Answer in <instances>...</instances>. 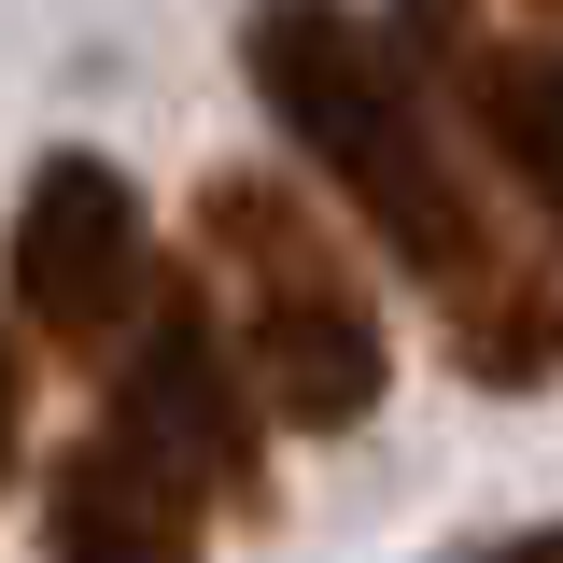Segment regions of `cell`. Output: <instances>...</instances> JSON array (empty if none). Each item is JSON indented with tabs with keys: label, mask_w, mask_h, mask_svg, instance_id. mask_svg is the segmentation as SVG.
<instances>
[{
	"label": "cell",
	"mask_w": 563,
	"mask_h": 563,
	"mask_svg": "<svg viewBox=\"0 0 563 563\" xmlns=\"http://www.w3.org/2000/svg\"><path fill=\"white\" fill-rule=\"evenodd\" d=\"M521 14H550V29H563V0H521Z\"/></svg>",
	"instance_id": "obj_9"
},
{
	"label": "cell",
	"mask_w": 563,
	"mask_h": 563,
	"mask_svg": "<svg viewBox=\"0 0 563 563\" xmlns=\"http://www.w3.org/2000/svg\"><path fill=\"white\" fill-rule=\"evenodd\" d=\"M14 437H29V366H14V339H0V479H14Z\"/></svg>",
	"instance_id": "obj_7"
},
{
	"label": "cell",
	"mask_w": 563,
	"mask_h": 563,
	"mask_svg": "<svg viewBox=\"0 0 563 563\" xmlns=\"http://www.w3.org/2000/svg\"><path fill=\"white\" fill-rule=\"evenodd\" d=\"M240 70H254L268 128L352 198V225L437 296V324H451V352H465L479 395L563 380V282L493 240L479 184H465V155H451L437 85L395 57V29H380L366 0H254V14H240Z\"/></svg>",
	"instance_id": "obj_1"
},
{
	"label": "cell",
	"mask_w": 563,
	"mask_h": 563,
	"mask_svg": "<svg viewBox=\"0 0 563 563\" xmlns=\"http://www.w3.org/2000/svg\"><path fill=\"white\" fill-rule=\"evenodd\" d=\"M155 225H141V184L113 155H43L29 198H14V310L57 352H128V324L155 310Z\"/></svg>",
	"instance_id": "obj_4"
},
{
	"label": "cell",
	"mask_w": 563,
	"mask_h": 563,
	"mask_svg": "<svg viewBox=\"0 0 563 563\" xmlns=\"http://www.w3.org/2000/svg\"><path fill=\"white\" fill-rule=\"evenodd\" d=\"M479 563H563V521H536V536H507V550H479Z\"/></svg>",
	"instance_id": "obj_8"
},
{
	"label": "cell",
	"mask_w": 563,
	"mask_h": 563,
	"mask_svg": "<svg viewBox=\"0 0 563 563\" xmlns=\"http://www.w3.org/2000/svg\"><path fill=\"white\" fill-rule=\"evenodd\" d=\"M43 563H211L198 479L99 422L85 451H57V479H43Z\"/></svg>",
	"instance_id": "obj_6"
},
{
	"label": "cell",
	"mask_w": 563,
	"mask_h": 563,
	"mask_svg": "<svg viewBox=\"0 0 563 563\" xmlns=\"http://www.w3.org/2000/svg\"><path fill=\"white\" fill-rule=\"evenodd\" d=\"M113 437H141L155 465H184L198 493H268V409H254V366L225 339L198 282H155V310L113 352Z\"/></svg>",
	"instance_id": "obj_5"
},
{
	"label": "cell",
	"mask_w": 563,
	"mask_h": 563,
	"mask_svg": "<svg viewBox=\"0 0 563 563\" xmlns=\"http://www.w3.org/2000/svg\"><path fill=\"white\" fill-rule=\"evenodd\" d=\"M380 29L437 85V113L493 155V184L563 240V43L550 29H507L493 0H380Z\"/></svg>",
	"instance_id": "obj_3"
},
{
	"label": "cell",
	"mask_w": 563,
	"mask_h": 563,
	"mask_svg": "<svg viewBox=\"0 0 563 563\" xmlns=\"http://www.w3.org/2000/svg\"><path fill=\"white\" fill-rule=\"evenodd\" d=\"M198 240L225 296H240V366H254V409L296 422V437H352L395 380V339H380V296L339 254V225L296 198L282 169H211L198 184Z\"/></svg>",
	"instance_id": "obj_2"
}]
</instances>
